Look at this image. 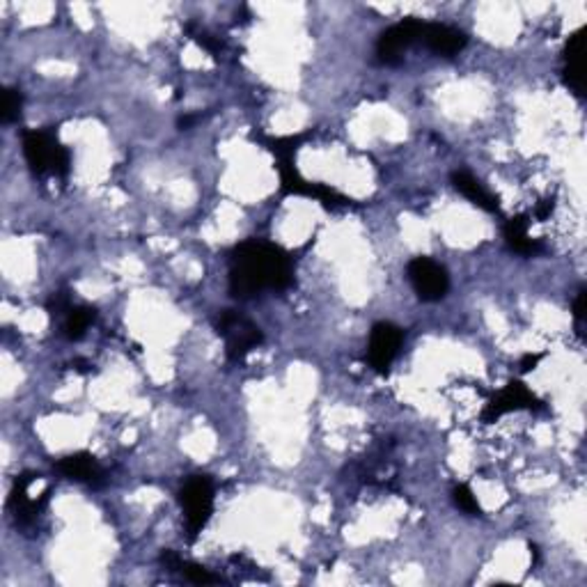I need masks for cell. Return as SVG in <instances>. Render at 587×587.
<instances>
[{"label":"cell","mask_w":587,"mask_h":587,"mask_svg":"<svg viewBox=\"0 0 587 587\" xmlns=\"http://www.w3.org/2000/svg\"><path fill=\"white\" fill-rule=\"evenodd\" d=\"M292 257L278 245L245 241L232 253L230 294L235 299L248 301L265 289L283 292L292 284Z\"/></svg>","instance_id":"obj_1"},{"label":"cell","mask_w":587,"mask_h":587,"mask_svg":"<svg viewBox=\"0 0 587 587\" xmlns=\"http://www.w3.org/2000/svg\"><path fill=\"white\" fill-rule=\"evenodd\" d=\"M24 154L30 170L37 177L53 172L55 177H67L69 152L58 142V138L49 131H25Z\"/></svg>","instance_id":"obj_2"},{"label":"cell","mask_w":587,"mask_h":587,"mask_svg":"<svg viewBox=\"0 0 587 587\" xmlns=\"http://www.w3.org/2000/svg\"><path fill=\"white\" fill-rule=\"evenodd\" d=\"M216 331L223 340H226L227 358L235 362L244 361L257 344H262L265 335H262L260 326L250 322L236 310H223L216 317Z\"/></svg>","instance_id":"obj_3"},{"label":"cell","mask_w":587,"mask_h":587,"mask_svg":"<svg viewBox=\"0 0 587 587\" xmlns=\"http://www.w3.org/2000/svg\"><path fill=\"white\" fill-rule=\"evenodd\" d=\"M179 503L181 509H184V516H187L188 539L196 542V537L202 533L207 521L211 519V512H214V482L205 475L191 477L181 489Z\"/></svg>","instance_id":"obj_4"},{"label":"cell","mask_w":587,"mask_h":587,"mask_svg":"<svg viewBox=\"0 0 587 587\" xmlns=\"http://www.w3.org/2000/svg\"><path fill=\"white\" fill-rule=\"evenodd\" d=\"M409 280H411L413 289H416L418 299L427 301V303H434V301H440L450 289V278H447V271L440 265H436L429 257H416V260L409 262Z\"/></svg>","instance_id":"obj_5"},{"label":"cell","mask_w":587,"mask_h":587,"mask_svg":"<svg viewBox=\"0 0 587 587\" xmlns=\"http://www.w3.org/2000/svg\"><path fill=\"white\" fill-rule=\"evenodd\" d=\"M422 25H425L422 21L407 19L401 21V24L390 25L388 30H383L377 42L379 60H381L383 64H399L404 53H407L416 42H420Z\"/></svg>","instance_id":"obj_6"},{"label":"cell","mask_w":587,"mask_h":587,"mask_svg":"<svg viewBox=\"0 0 587 587\" xmlns=\"http://www.w3.org/2000/svg\"><path fill=\"white\" fill-rule=\"evenodd\" d=\"M404 333L401 328L390 322L374 323L372 333H370V344H367V361L370 367H374L377 372H388V367L395 361L397 351L401 347Z\"/></svg>","instance_id":"obj_7"},{"label":"cell","mask_w":587,"mask_h":587,"mask_svg":"<svg viewBox=\"0 0 587 587\" xmlns=\"http://www.w3.org/2000/svg\"><path fill=\"white\" fill-rule=\"evenodd\" d=\"M539 404H542V401L525 388V383L509 381L498 395L491 397V401L486 404L485 411H482V420L496 422L500 416H505V413L533 411V409H539Z\"/></svg>","instance_id":"obj_8"},{"label":"cell","mask_w":587,"mask_h":587,"mask_svg":"<svg viewBox=\"0 0 587 587\" xmlns=\"http://www.w3.org/2000/svg\"><path fill=\"white\" fill-rule=\"evenodd\" d=\"M420 42H425L427 49L434 51L436 55L452 58V55H457L461 49H464L466 42H468V37H466L464 30L452 28V25L425 24L422 25Z\"/></svg>","instance_id":"obj_9"},{"label":"cell","mask_w":587,"mask_h":587,"mask_svg":"<svg viewBox=\"0 0 587 587\" xmlns=\"http://www.w3.org/2000/svg\"><path fill=\"white\" fill-rule=\"evenodd\" d=\"M564 83L576 94L585 92V30H576L564 46Z\"/></svg>","instance_id":"obj_10"},{"label":"cell","mask_w":587,"mask_h":587,"mask_svg":"<svg viewBox=\"0 0 587 587\" xmlns=\"http://www.w3.org/2000/svg\"><path fill=\"white\" fill-rule=\"evenodd\" d=\"M58 470L76 482H97L103 477V470L99 461L88 452H76V455H67L58 461Z\"/></svg>","instance_id":"obj_11"},{"label":"cell","mask_w":587,"mask_h":587,"mask_svg":"<svg viewBox=\"0 0 587 587\" xmlns=\"http://www.w3.org/2000/svg\"><path fill=\"white\" fill-rule=\"evenodd\" d=\"M452 184H455V188L461 193V196L468 197V200L473 202V205L480 207V209L489 211V214H496V211L500 209L498 197L491 196V193L486 191V188L482 187L480 181L475 179L470 172H466V170L452 172Z\"/></svg>","instance_id":"obj_12"},{"label":"cell","mask_w":587,"mask_h":587,"mask_svg":"<svg viewBox=\"0 0 587 587\" xmlns=\"http://www.w3.org/2000/svg\"><path fill=\"white\" fill-rule=\"evenodd\" d=\"M505 239L514 253L524 255V257H533V255L542 253V244L530 239L528 235V218L525 216H514L505 226Z\"/></svg>","instance_id":"obj_13"},{"label":"cell","mask_w":587,"mask_h":587,"mask_svg":"<svg viewBox=\"0 0 587 587\" xmlns=\"http://www.w3.org/2000/svg\"><path fill=\"white\" fill-rule=\"evenodd\" d=\"M94 322V310L85 308V305H72L69 313L64 314V335L69 340H81L88 331L90 323Z\"/></svg>","instance_id":"obj_14"},{"label":"cell","mask_w":587,"mask_h":587,"mask_svg":"<svg viewBox=\"0 0 587 587\" xmlns=\"http://www.w3.org/2000/svg\"><path fill=\"white\" fill-rule=\"evenodd\" d=\"M21 106H24V97H21L19 90L7 88L5 94H3V113H0L3 115V122H14L21 113Z\"/></svg>","instance_id":"obj_15"},{"label":"cell","mask_w":587,"mask_h":587,"mask_svg":"<svg viewBox=\"0 0 587 587\" xmlns=\"http://www.w3.org/2000/svg\"><path fill=\"white\" fill-rule=\"evenodd\" d=\"M452 500H455V505L461 509V512L470 514V516H475V514L482 512L480 503H477V498L473 496V491H470L466 485L455 486V491H452Z\"/></svg>","instance_id":"obj_16"},{"label":"cell","mask_w":587,"mask_h":587,"mask_svg":"<svg viewBox=\"0 0 587 587\" xmlns=\"http://www.w3.org/2000/svg\"><path fill=\"white\" fill-rule=\"evenodd\" d=\"M179 572L184 573L191 582H197V585H211V582H218V578H216L214 573L207 572L202 564L187 563V560H181L179 563Z\"/></svg>","instance_id":"obj_17"},{"label":"cell","mask_w":587,"mask_h":587,"mask_svg":"<svg viewBox=\"0 0 587 587\" xmlns=\"http://www.w3.org/2000/svg\"><path fill=\"white\" fill-rule=\"evenodd\" d=\"M197 42H200V46H205L207 51H209V53H220V49H223V44H220L218 40H216V37H211V34H207V33H200L196 37Z\"/></svg>","instance_id":"obj_18"},{"label":"cell","mask_w":587,"mask_h":587,"mask_svg":"<svg viewBox=\"0 0 587 587\" xmlns=\"http://www.w3.org/2000/svg\"><path fill=\"white\" fill-rule=\"evenodd\" d=\"M585 296H587L585 289H581L576 296V301H573V317H576L578 326H581L582 319H585Z\"/></svg>","instance_id":"obj_19"},{"label":"cell","mask_w":587,"mask_h":587,"mask_svg":"<svg viewBox=\"0 0 587 587\" xmlns=\"http://www.w3.org/2000/svg\"><path fill=\"white\" fill-rule=\"evenodd\" d=\"M539 361H542V356H525L524 361H521V372H530V370H534Z\"/></svg>","instance_id":"obj_20"},{"label":"cell","mask_w":587,"mask_h":587,"mask_svg":"<svg viewBox=\"0 0 587 587\" xmlns=\"http://www.w3.org/2000/svg\"><path fill=\"white\" fill-rule=\"evenodd\" d=\"M551 211H553V202H546V205H542V207H539V209H537V216H539V218H546V216L548 214H551Z\"/></svg>","instance_id":"obj_21"}]
</instances>
